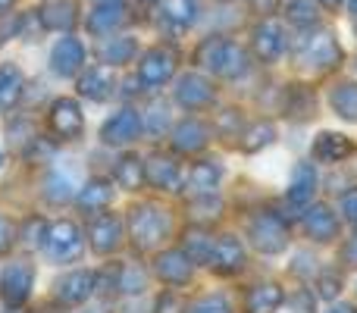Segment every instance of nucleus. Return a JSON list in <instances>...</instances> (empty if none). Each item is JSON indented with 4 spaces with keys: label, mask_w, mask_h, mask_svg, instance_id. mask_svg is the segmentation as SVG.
Returning <instances> with one entry per match:
<instances>
[{
    "label": "nucleus",
    "mask_w": 357,
    "mask_h": 313,
    "mask_svg": "<svg viewBox=\"0 0 357 313\" xmlns=\"http://www.w3.org/2000/svg\"><path fill=\"white\" fill-rule=\"evenodd\" d=\"M13 245H16V226L6 216H0V254H6Z\"/></svg>",
    "instance_id": "obj_42"
},
{
    "label": "nucleus",
    "mask_w": 357,
    "mask_h": 313,
    "mask_svg": "<svg viewBox=\"0 0 357 313\" xmlns=\"http://www.w3.org/2000/svg\"><path fill=\"white\" fill-rule=\"evenodd\" d=\"M357 154V142L345 132H317L314 144H310V157L323 166H342Z\"/></svg>",
    "instance_id": "obj_12"
},
{
    "label": "nucleus",
    "mask_w": 357,
    "mask_h": 313,
    "mask_svg": "<svg viewBox=\"0 0 357 313\" xmlns=\"http://www.w3.org/2000/svg\"><path fill=\"white\" fill-rule=\"evenodd\" d=\"M13 3H16V0H0V16H3V13H10Z\"/></svg>",
    "instance_id": "obj_47"
},
{
    "label": "nucleus",
    "mask_w": 357,
    "mask_h": 313,
    "mask_svg": "<svg viewBox=\"0 0 357 313\" xmlns=\"http://www.w3.org/2000/svg\"><path fill=\"white\" fill-rule=\"evenodd\" d=\"M75 204H79V210H85V213H100V210H107L113 204V185L104 182V178H91V182L75 194Z\"/></svg>",
    "instance_id": "obj_31"
},
{
    "label": "nucleus",
    "mask_w": 357,
    "mask_h": 313,
    "mask_svg": "<svg viewBox=\"0 0 357 313\" xmlns=\"http://www.w3.org/2000/svg\"><path fill=\"white\" fill-rule=\"evenodd\" d=\"M154 313H185V301L176 295V291H163V295L157 298Z\"/></svg>",
    "instance_id": "obj_41"
},
{
    "label": "nucleus",
    "mask_w": 357,
    "mask_h": 313,
    "mask_svg": "<svg viewBox=\"0 0 357 313\" xmlns=\"http://www.w3.org/2000/svg\"><path fill=\"white\" fill-rule=\"evenodd\" d=\"M326 313H357V304H351V301H333V307H329Z\"/></svg>",
    "instance_id": "obj_45"
},
{
    "label": "nucleus",
    "mask_w": 357,
    "mask_h": 313,
    "mask_svg": "<svg viewBox=\"0 0 357 313\" xmlns=\"http://www.w3.org/2000/svg\"><path fill=\"white\" fill-rule=\"evenodd\" d=\"M44 251L54 264H73L85 251V238H82L79 226L73 220H56L44 232Z\"/></svg>",
    "instance_id": "obj_5"
},
{
    "label": "nucleus",
    "mask_w": 357,
    "mask_h": 313,
    "mask_svg": "<svg viewBox=\"0 0 357 313\" xmlns=\"http://www.w3.org/2000/svg\"><path fill=\"white\" fill-rule=\"evenodd\" d=\"M167 235V210L154 204H138L129 210V238L138 251H154Z\"/></svg>",
    "instance_id": "obj_3"
},
{
    "label": "nucleus",
    "mask_w": 357,
    "mask_h": 313,
    "mask_svg": "<svg viewBox=\"0 0 357 313\" xmlns=\"http://www.w3.org/2000/svg\"><path fill=\"white\" fill-rule=\"evenodd\" d=\"M354 66H357V60H354Z\"/></svg>",
    "instance_id": "obj_54"
},
{
    "label": "nucleus",
    "mask_w": 357,
    "mask_h": 313,
    "mask_svg": "<svg viewBox=\"0 0 357 313\" xmlns=\"http://www.w3.org/2000/svg\"><path fill=\"white\" fill-rule=\"evenodd\" d=\"M35 13L47 31H69L75 22H79L75 6L69 3V0H47V3H41Z\"/></svg>",
    "instance_id": "obj_28"
},
{
    "label": "nucleus",
    "mask_w": 357,
    "mask_h": 313,
    "mask_svg": "<svg viewBox=\"0 0 357 313\" xmlns=\"http://www.w3.org/2000/svg\"><path fill=\"white\" fill-rule=\"evenodd\" d=\"M342 285H345V279H342L339 266H329V270L317 273V298H323V301H339Z\"/></svg>",
    "instance_id": "obj_35"
},
{
    "label": "nucleus",
    "mask_w": 357,
    "mask_h": 313,
    "mask_svg": "<svg viewBox=\"0 0 357 313\" xmlns=\"http://www.w3.org/2000/svg\"><path fill=\"white\" fill-rule=\"evenodd\" d=\"M348 13H351V19L357 22V0H348Z\"/></svg>",
    "instance_id": "obj_48"
},
{
    "label": "nucleus",
    "mask_w": 357,
    "mask_h": 313,
    "mask_svg": "<svg viewBox=\"0 0 357 313\" xmlns=\"http://www.w3.org/2000/svg\"><path fill=\"white\" fill-rule=\"evenodd\" d=\"M94 3H123V0H94Z\"/></svg>",
    "instance_id": "obj_49"
},
{
    "label": "nucleus",
    "mask_w": 357,
    "mask_h": 313,
    "mask_svg": "<svg viewBox=\"0 0 357 313\" xmlns=\"http://www.w3.org/2000/svg\"><path fill=\"white\" fill-rule=\"evenodd\" d=\"M126 22H129V16H126L123 3H98L94 13H88V19H85L88 31H91V35H100V38L119 31Z\"/></svg>",
    "instance_id": "obj_26"
},
{
    "label": "nucleus",
    "mask_w": 357,
    "mask_h": 313,
    "mask_svg": "<svg viewBox=\"0 0 357 313\" xmlns=\"http://www.w3.org/2000/svg\"><path fill=\"white\" fill-rule=\"evenodd\" d=\"M47 125L56 138H63V142H75V138H82V132H85L82 107L75 104L73 98H56L54 104H50Z\"/></svg>",
    "instance_id": "obj_14"
},
{
    "label": "nucleus",
    "mask_w": 357,
    "mask_h": 313,
    "mask_svg": "<svg viewBox=\"0 0 357 313\" xmlns=\"http://www.w3.org/2000/svg\"><path fill=\"white\" fill-rule=\"evenodd\" d=\"M291 307L298 313H314V291H298V298H291Z\"/></svg>",
    "instance_id": "obj_43"
},
{
    "label": "nucleus",
    "mask_w": 357,
    "mask_h": 313,
    "mask_svg": "<svg viewBox=\"0 0 357 313\" xmlns=\"http://www.w3.org/2000/svg\"><path fill=\"white\" fill-rule=\"evenodd\" d=\"M245 264H248L245 245L235 235H220L207 251V266L216 276H235V273L245 270Z\"/></svg>",
    "instance_id": "obj_13"
},
{
    "label": "nucleus",
    "mask_w": 357,
    "mask_h": 313,
    "mask_svg": "<svg viewBox=\"0 0 357 313\" xmlns=\"http://www.w3.org/2000/svg\"><path fill=\"white\" fill-rule=\"evenodd\" d=\"M339 266L342 270H357V226H351V235H348V238H342Z\"/></svg>",
    "instance_id": "obj_39"
},
{
    "label": "nucleus",
    "mask_w": 357,
    "mask_h": 313,
    "mask_svg": "<svg viewBox=\"0 0 357 313\" xmlns=\"http://www.w3.org/2000/svg\"><path fill=\"white\" fill-rule=\"evenodd\" d=\"M195 63L210 75H220V79H245L248 69H251V60H248V50L241 47L238 41H229V38L210 35L197 44L195 50Z\"/></svg>",
    "instance_id": "obj_1"
},
{
    "label": "nucleus",
    "mask_w": 357,
    "mask_h": 313,
    "mask_svg": "<svg viewBox=\"0 0 357 313\" xmlns=\"http://www.w3.org/2000/svg\"><path fill=\"white\" fill-rule=\"evenodd\" d=\"M216 91H213V82L201 72H185L178 75L176 82V104L188 113H201L207 107H213Z\"/></svg>",
    "instance_id": "obj_11"
},
{
    "label": "nucleus",
    "mask_w": 357,
    "mask_h": 313,
    "mask_svg": "<svg viewBox=\"0 0 357 313\" xmlns=\"http://www.w3.org/2000/svg\"><path fill=\"white\" fill-rule=\"evenodd\" d=\"M222 3H232V0H222Z\"/></svg>",
    "instance_id": "obj_53"
},
{
    "label": "nucleus",
    "mask_w": 357,
    "mask_h": 313,
    "mask_svg": "<svg viewBox=\"0 0 357 313\" xmlns=\"http://www.w3.org/2000/svg\"><path fill=\"white\" fill-rule=\"evenodd\" d=\"M354 295H357V282H354Z\"/></svg>",
    "instance_id": "obj_52"
},
{
    "label": "nucleus",
    "mask_w": 357,
    "mask_h": 313,
    "mask_svg": "<svg viewBox=\"0 0 357 313\" xmlns=\"http://www.w3.org/2000/svg\"><path fill=\"white\" fill-rule=\"evenodd\" d=\"M317 188H320V176H317V163L310 160H301V163L291 169V182H289V201L295 207H307L314 201Z\"/></svg>",
    "instance_id": "obj_22"
},
{
    "label": "nucleus",
    "mask_w": 357,
    "mask_h": 313,
    "mask_svg": "<svg viewBox=\"0 0 357 313\" xmlns=\"http://www.w3.org/2000/svg\"><path fill=\"white\" fill-rule=\"evenodd\" d=\"M44 197L54 204H63L73 197V182H69L66 176H60V172H54V176H47V188H44Z\"/></svg>",
    "instance_id": "obj_37"
},
{
    "label": "nucleus",
    "mask_w": 357,
    "mask_h": 313,
    "mask_svg": "<svg viewBox=\"0 0 357 313\" xmlns=\"http://www.w3.org/2000/svg\"><path fill=\"white\" fill-rule=\"evenodd\" d=\"M301 229L310 241L317 245H335L342 238V216L329 204H314L310 201L301 213Z\"/></svg>",
    "instance_id": "obj_6"
},
{
    "label": "nucleus",
    "mask_w": 357,
    "mask_h": 313,
    "mask_svg": "<svg viewBox=\"0 0 357 313\" xmlns=\"http://www.w3.org/2000/svg\"><path fill=\"white\" fill-rule=\"evenodd\" d=\"M210 144V129L201 123V119H182V123L173 129V151L176 154H201Z\"/></svg>",
    "instance_id": "obj_23"
},
{
    "label": "nucleus",
    "mask_w": 357,
    "mask_h": 313,
    "mask_svg": "<svg viewBox=\"0 0 357 313\" xmlns=\"http://www.w3.org/2000/svg\"><path fill=\"white\" fill-rule=\"evenodd\" d=\"M98 56H100V63H107V66H126V63H132L138 56V44H135V38L107 35L104 44L98 47Z\"/></svg>",
    "instance_id": "obj_30"
},
{
    "label": "nucleus",
    "mask_w": 357,
    "mask_h": 313,
    "mask_svg": "<svg viewBox=\"0 0 357 313\" xmlns=\"http://www.w3.org/2000/svg\"><path fill=\"white\" fill-rule=\"evenodd\" d=\"M285 295L276 282H257L245 295V313H276L282 307Z\"/></svg>",
    "instance_id": "obj_27"
},
{
    "label": "nucleus",
    "mask_w": 357,
    "mask_h": 313,
    "mask_svg": "<svg viewBox=\"0 0 357 313\" xmlns=\"http://www.w3.org/2000/svg\"><path fill=\"white\" fill-rule=\"evenodd\" d=\"M113 182L126 191H138L144 185V160L138 154H123L113 169Z\"/></svg>",
    "instance_id": "obj_33"
},
{
    "label": "nucleus",
    "mask_w": 357,
    "mask_h": 313,
    "mask_svg": "<svg viewBox=\"0 0 357 313\" xmlns=\"http://www.w3.org/2000/svg\"><path fill=\"white\" fill-rule=\"evenodd\" d=\"M339 216L348 226H357V185H348L339 194Z\"/></svg>",
    "instance_id": "obj_38"
},
{
    "label": "nucleus",
    "mask_w": 357,
    "mask_h": 313,
    "mask_svg": "<svg viewBox=\"0 0 357 313\" xmlns=\"http://www.w3.org/2000/svg\"><path fill=\"white\" fill-rule=\"evenodd\" d=\"M220 178H222L220 160H197V163H191V169H188L185 188H188L195 197H207V194H213Z\"/></svg>",
    "instance_id": "obj_25"
},
{
    "label": "nucleus",
    "mask_w": 357,
    "mask_h": 313,
    "mask_svg": "<svg viewBox=\"0 0 357 313\" xmlns=\"http://www.w3.org/2000/svg\"><path fill=\"white\" fill-rule=\"evenodd\" d=\"M176 66H178V56L173 47H151L148 54L138 60V82H142L148 91H157L160 85H167L169 79L176 75Z\"/></svg>",
    "instance_id": "obj_7"
},
{
    "label": "nucleus",
    "mask_w": 357,
    "mask_h": 313,
    "mask_svg": "<svg viewBox=\"0 0 357 313\" xmlns=\"http://www.w3.org/2000/svg\"><path fill=\"white\" fill-rule=\"evenodd\" d=\"M185 313H232V304H229L222 295H207Z\"/></svg>",
    "instance_id": "obj_40"
},
{
    "label": "nucleus",
    "mask_w": 357,
    "mask_h": 313,
    "mask_svg": "<svg viewBox=\"0 0 357 313\" xmlns=\"http://www.w3.org/2000/svg\"><path fill=\"white\" fill-rule=\"evenodd\" d=\"M0 166H3V154H0Z\"/></svg>",
    "instance_id": "obj_51"
},
{
    "label": "nucleus",
    "mask_w": 357,
    "mask_h": 313,
    "mask_svg": "<svg viewBox=\"0 0 357 313\" xmlns=\"http://www.w3.org/2000/svg\"><path fill=\"white\" fill-rule=\"evenodd\" d=\"M285 13H289V22H295L298 29H314V25H317V6H314V0H289Z\"/></svg>",
    "instance_id": "obj_36"
},
{
    "label": "nucleus",
    "mask_w": 357,
    "mask_h": 313,
    "mask_svg": "<svg viewBox=\"0 0 357 313\" xmlns=\"http://www.w3.org/2000/svg\"><path fill=\"white\" fill-rule=\"evenodd\" d=\"M116 91V72L107 63H94L85 72H79V94L91 104H104Z\"/></svg>",
    "instance_id": "obj_17"
},
{
    "label": "nucleus",
    "mask_w": 357,
    "mask_h": 313,
    "mask_svg": "<svg viewBox=\"0 0 357 313\" xmlns=\"http://www.w3.org/2000/svg\"><path fill=\"white\" fill-rule=\"evenodd\" d=\"M25 91V75L16 63H0V113H10Z\"/></svg>",
    "instance_id": "obj_29"
},
{
    "label": "nucleus",
    "mask_w": 357,
    "mask_h": 313,
    "mask_svg": "<svg viewBox=\"0 0 357 313\" xmlns=\"http://www.w3.org/2000/svg\"><path fill=\"white\" fill-rule=\"evenodd\" d=\"M144 182L157 191H178V185H182V166L173 157L154 154L144 163Z\"/></svg>",
    "instance_id": "obj_21"
},
{
    "label": "nucleus",
    "mask_w": 357,
    "mask_h": 313,
    "mask_svg": "<svg viewBox=\"0 0 357 313\" xmlns=\"http://www.w3.org/2000/svg\"><path fill=\"white\" fill-rule=\"evenodd\" d=\"M197 13H201L197 10V0H160V6H157L160 29L176 31V35L188 31L197 22Z\"/></svg>",
    "instance_id": "obj_19"
},
{
    "label": "nucleus",
    "mask_w": 357,
    "mask_h": 313,
    "mask_svg": "<svg viewBox=\"0 0 357 313\" xmlns=\"http://www.w3.org/2000/svg\"><path fill=\"white\" fill-rule=\"evenodd\" d=\"M94 282H98V273L73 270L54 282V295H56V301L66 304V307H79V304H85L88 298L94 295Z\"/></svg>",
    "instance_id": "obj_18"
},
{
    "label": "nucleus",
    "mask_w": 357,
    "mask_h": 313,
    "mask_svg": "<svg viewBox=\"0 0 357 313\" xmlns=\"http://www.w3.org/2000/svg\"><path fill=\"white\" fill-rule=\"evenodd\" d=\"M35 285V266L29 260H13L0 276V298L6 307H22Z\"/></svg>",
    "instance_id": "obj_10"
},
{
    "label": "nucleus",
    "mask_w": 357,
    "mask_h": 313,
    "mask_svg": "<svg viewBox=\"0 0 357 313\" xmlns=\"http://www.w3.org/2000/svg\"><path fill=\"white\" fill-rule=\"evenodd\" d=\"M251 47H254V56H257L260 63L282 60L285 47H289L282 22H276V19H264V22L254 29V35H251Z\"/></svg>",
    "instance_id": "obj_16"
},
{
    "label": "nucleus",
    "mask_w": 357,
    "mask_h": 313,
    "mask_svg": "<svg viewBox=\"0 0 357 313\" xmlns=\"http://www.w3.org/2000/svg\"><path fill=\"white\" fill-rule=\"evenodd\" d=\"M123 220H119L116 213H107V210H100V213L91 216V222H88V245H91L94 254H100V257H107V254H116L119 247H123Z\"/></svg>",
    "instance_id": "obj_8"
},
{
    "label": "nucleus",
    "mask_w": 357,
    "mask_h": 313,
    "mask_svg": "<svg viewBox=\"0 0 357 313\" xmlns=\"http://www.w3.org/2000/svg\"><path fill=\"white\" fill-rule=\"evenodd\" d=\"M154 273H157V279H160L163 285H185L191 279V257H188V251L169 247V251L157 254Z\"/></svg>",
    "instance_id": "obj_20"
},
{
    "label": "nucleus",
    "mask_w": 357,
    "mask_h": 313,
    "mask_svg": "<svg viewBox=\"0 0 357 313\" xmlns=\"http://www.w3.org/2000/svg\"><path fill=\"white\" fill-rule=\"evenodd\" d=\"M251 10L257 16H270V13L279 10V0H251Z\"/></svg>",
    "instance_id": "obj_44"
},
{
    "label": "nucleus",
    "mask_w": 357,
    "mask_h": 313,
    "mask_svg": "<svg viewBox=\"0 0 357 313\" xmlns=\"http://www.w3.org/2000/svg\"><path fill=\"white\" fill-rule=\"evenodd\" d=\"M273 142H276V125H273L270 119H257V123L248 125L238 135V148L245 151V154H257V151L270 148Z\"/></svg>",
    "instance_id": "obj_32"
},
{
    "label": "nucleus",
    "mask_w": 357,
    "mask_h": 313,
    "mask_svg": "<svg viewBox=\"0 0 357 313\" xmlns=\"http://www.w3.org/2000/svg\"><path fill=\"white\" fill-rule=\"evenodd\" d=\"M82 69H85V44L73 35L60 38V41L50 47V72H54L56 79H73Z\"/></svg>",
    "instance_id": "obj_15"
},
{
    "label": "nucleus",
    "mask_w": 357,
    "mask_h": 313,
    "mask_svg": "<svg viewBox=\"0 0 357 313\" xmlns=\"http://www.w3.org/2000/svg\"><path fill=\"white\" fill-rule=\"evenodd\" d=\"M138 135H142V113L135 107H123L100 125V142L107 148H129L138 142Z\"/></svg>",
    "instance_id": "obj_9"
},
{
    "label": "nucleus",
    "mask_w": 357,
    "mask_h": 313,
    "mask_svg": "<svg viewBox=\"0 0 357 313\" xmlns=\"http://www.w3.org/2000/svg\"><path fill=\"white\" fill-rule=\"evenodd\" d=\"M6 313H19V307H10V310H6Z\"/></svg>",
    "instance_id": "obj_50"
},
{
    "label": "nucleus",
    "mask_w": 357,
    "mask_h": 313,
    "mask_svg": "<svg viewBox=\"0 0 357 313\" xmlns=\"http://www.w3.org/2000/svg\"><path fill=\"white\" fill-rule=\"evenodd\" d=\"M329 110L342 119V123L357 125V82L354 79H339L333 82V88L326 91Z\"/></svg>",
    "instance_id": "obj_24"
},
{
    "label": "nucleus",
    "mask_w": 357,
    "mask_h": 313,
    "mask_svg": "<svg viewBox=\"0 0 357 313\" xmlns=\"http://www.w3.org/2000/svg\"><path fill=\"white\" fill-rule=\"evenodd\" d=\"M295 60H298V66H304L307 72H333V69L342 66L345 50H342V44L335 41L333 31L314 29V31H307L304 38H298Z\"/></svg>",
    "instance_id": "obj_2"
},
{
    "label": "nucleus",
    "mask_w": 357,
    "mask_h": 313,
    "mask_svg": "<svg viewBox=\"0 0 357 313\" xmlns=\"http://www.w3.org/2000/svg\"><path fill=\"white\" fill-rule=\"evenodd\" d=\"M248 238H251V245L257 247L260 254L276 257V254H282L285 247H289V226H285V220L279 213L260 210V213L248 222Z\"/></svg>",
    "instance_id": "obj_4"
},
{
    "label": "nucleus",
    "mask_w": 357,
    "mask_h": 313,
    "mask_svg": "<svg viewBox=\"0 0 357 313\" xmlns=\"http://www.w3.org/2000/svg\"><path fill=\"white\" fill-rule=\"evenodd\" d=\"M169 123H173V113H169V107L163 104V100H154V104L148 107V113L142 116V132H151L154 138H160L163 132L169 129Z\"/></svg>",
    "instance_id": "obj_34"
},
{
    "label": "nucleus",
    "mask_w": 357,
    "mask_h": 313,
    "mask_svg": "<svg viewBox=\"0 0 357 313\" xmlns=\"http://www.w3.org/2000/svg\"><path fill=\"white\" fill-rule=\"evenodd\" d=\"M317 3H320L323 10H342V6H345L348 0H317Z\"/></svg>",
    "instance_id": "obj_46"
}]
</instances>
